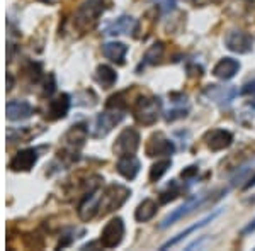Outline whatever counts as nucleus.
I'll list each match as a JSON object with an SVG mask.
<instances>
[{
  "label": "nucleus",
  "instance_id": "obj_1",
  "mask_svg": "<svg viewBox=\"0 0 255 251\" xmlns=\"http://www.w3.org/2000/svg\"><path fill=\"white\" fill-rule=\"evenodd\" d=\"M131 195L129 188H126L125 185H118L113 183L102 192L101 195V202H99V214L106 216V214L116 211L121 207L123 204L128 200V197Z\"/></svg>",
  "mask_w": 255,
  "mask_h": 251
},
{
  "label": "nucleus",
  "instance_id": "obj_2",
  "mask_svg": "<svg viewBox=\"0 0 255 251\" xmlns=\"http://www.w3.org/2000/svg\"><path fill=\"white\" fill-rule=\"evenodd\" d=\"M104 12V2L102 0H87L75 14V26L80 31H87L97 22L101 14Z\"/></svg>",
  "mask_w": 255,
  "mask_h": 251
},
{
  "label": "nucleus",
  "instance_id": "obj_3",
  "mask_svg": "<svg viewBox=\"0 0 255 251\" xmlns=\"http://www.w3.org/2000/svg\"><path fill=\"white\" fill-rule=\"evenodd\" d=\"M160 110H162V105H160L158 98L141 97L136 102V107H134V117H136L139 124L151 126L160 117Z\"/></svg>",
  "mask_w": 255,
  "mask_h": 251
},
{
  "label": "nucleus",
  "instance_id": "obj_4",
  "mask_svg": "<svg viewBox=\"0 0 255 251\" xmlns=\"http://www.w3.org/2000/svg\"><path fill=\"white\" fill-rule=\"evenodd\" d=\"M123 119H125V114L119 109L106 110V112L99 114L92 126V136L94 138H104V136H108Z\"/></svg>",
  "mask_w": 255,
  "mask_h": 251
},
{
  "label": "nucleus",
  "instance_id": "obj_5",
  "mask_svg": "<svg viewBox=\"0 0 255 251\" xmlns=\"http://www.w3.org/2000/svg\"><path fill=\"white\" fill-rule=\"evenodd\" d=\"M209 199V195L208 193H197V195H192V197H189V199L184 202L180 207H177L174 212H170L168 216L163 219V222L160 224V228H168L170 224H175L177 221H180L182 217H186L189 216L192 211H196L197 207H201L206 200Z\"/></svg>",
  "mask_w": 255,
  "mask_h": 251
},
{
  "label": "nucleus",
  "instance_id": "obj_6",
  "mask_svg": "<svg viewBox=\"0 0 255 251\" xmlns=\"http://www.w3.org/2000/svg\"><path fill=\"white\" fill-rule=\"evenodd\" d=\"M123 236H125V222H123L121 217H114L102 229L101 234L102 248H108V250L116 248L119 243L123 241Z\"/></svg>",
  "mask_w": 255,
  "mask_h": 251
},
{
  "label": "nucleus",
  "instance_id": "obj_7",
  "mask_svg": "<svg viewBox=\"0 0 255 251\" xmlns=\"http://www.w3.org/2000/svg\"><path fill=\"white\" fill-rule=\"evenodd\" d=\"M145 151L151 158H155V156H170V155H174L175 145L163 133H155L148 139Z\"/></svg>",
  "mask_w": 255,
  "mask_h": 251
},
{
  "label": "nucleus",
  "instance_id": "obj_8",
  "mask_svg": "<svg viewBox=\"0 0 255 251\" xmlns=\"http://www.w3.org/2000/svg\"><path fill=\"white\" fill-rule=\"evenodd\" d=\"M225 44L230 51L238 53V55H247L254 49L252 36L244 31H230L225 38Z\"/></svg>",
  "mask_w": 255,
  "mask_h": 251
},
{
  "label": "nucleus",
  "instance_id": "obj_9",
  "mask_svg": "<svg viewBox=\"0 0 255 251\" xmlns=\"http://www.w3.org/2000/svg\"><path fill=\"white\" fill-rule=\"evenodd\" d=\"M138 146H139L138 131L128 127V129H125L121 134L118 136L116 143H114V151H116L118 156L134 155V153H136V150H138Z\"/></svg>",
  "mask_w": 255,
  "mask_h": 251
},
{
  "label": "nucleus",
  "instance_id": "obj_10",
  "mask_svg": "<svg viewBox=\"0 0 255 251\" xmlns=\"http://www.w3.org/2000/svg\"><path fill=\"white\" fill-rule=\"evenodd\" d=\"M204 143L211 151H223L232 146L233 134L225 129H211L204 134Z\"/></svg>",
  "mask_w": 255,
  "mask_h": 251
},
{
  "label": "nucleus",
  "instance_id": "obj_11",
  "mask_svg": "<svg viewBox=\"0 0 255 251\" xmlns=\"http://www.w3.org/2000/svg\"><path fill=\"white\" fill-rule=\"evenodd\" d=\"M238 93L240 92L235 87H221V85H209L204 90V97L218 105H228Z\"/></svg>",
  "mask_w": 255,
  "mask_h": 251
},
{
  "label": "nucleus",
  "instance_id": "obj_12",
  "mask_svg": "<svg viewBox=\"0 0 255 251\" xmlns=\"http://www.w3.org/2000/svg\"><path fill=\"white\" fill-rule=\"evenodd\" d=\"M138 29V22L134 17H129V15H123V17L116 19L114 22H111L108 27H106V34L108 36H118V34H133L134 31Z\"/></svg>",
  "mask_w": 255,
  "mask_h": 251
},
{
  "label": "nucleus",
  "instance_id": "obj_13",
  "mask_svg": "<svg viewBox=\"0 0 255 251\" xmlns=\"http://www.w3.org/2000/svg\"><path fill=\"white\" fill-rule=\"evenodd\" d=\"M38 162V151L34 148H29V150L19 151L17 155L12 158L10 162V168L14 171H29L34 163Z\"/></svg>",
  "mask_w": 255,
  "mask_h": 251
},
{
  "label": "nucleus",
  "instance_id": "obj_14",
  "mask_svg": "<svg viewBox=\"0 0 255 251\" xmlns=\"http://www.w3.org/2000/svg\"><path fill=\"white\" fill-rule=\"evenodd\" d=\"M99 202H101V195L97 190H92L85 195L79 207V216L82 221H90L96 214H99Z\"/></svg>",
  "mask_w": 255,
  "mask_h": 251
},
{
  "label": "nucleus",
  "instance_id": "obj_15",
  "mask_svg": "<svg viewBox=\"0 0 255 251\" xmlns=\"http://www.w3.org/2000/svg\"><path fill=\"white\" fill-rule=\"evenodd\" d=\"M5 112L10 121H24V119L31 117L32 107L26 100H10L5 107Z\"/></svg>",
  "mask_w": 255,
  "mask_h": 251
},
{
  "label": "nucleus",
  "instance_id": "obj_16",
  "mask_svg": "<svg viewBox=\"0 0 255 251\" xmlns=\"http://www.w3.org/2000/svg\"><path fill=\"white\" fill-rule=\"evenodd\" d=\"M240 70V63L233 58H223L218 61V65L213 68V75L220 80H232Z\"/></svg>",
  "mask_w": 255,
  "mask_h": 251
},
{
  "label": "nucleus",
  "instance_id": "obj_17",
  "mask_svg": "<svg viewBox=\"0 0 255 251\" xmlns=\"http://www.w3.org/2000/svg\"><path fill=\"white\" fill-rule=\"evenodd\" d=\"M118 171L123 176H125V178H128V180L136 178V175H138V171H139V160L134 155L119 156Z\"/></svg>",
  "mask_w": 255,
  "mask_h": 251
},
{
  "label": "nucleus",
  "instance_id": "obj_18",
  "mask_svg": "<svg viewBox=\"0 0 255 251\" xmlns=\"http://www.w3.org/2000/svg\"><path fill=\"white\" fill-rule=\"evenodd\" d=\"M126 53H128V46L125 43H118V41H114V43H106L104 46H102V55L118 65L125 63Z\"/></svg>",
  "mask_w": 255,
  "mask_h": 251
},
{
  "label": "nucleus",
  "instance_id": "obj_19",
  "mask_svg": "<svg viewBox=\"0 0 255 251\" xmlns=\"http://www.w3.org/2000/svg\"><path fill=\"white\" fill-rule=\"evenodd\" d=\"M221 214V209H218V211H215V212H211L209 216H206L204 219H201L197 224H194V226H191V228H187L186 231H182V233H179L177 236L174 238V240H170V241H167L165 245L162 246V250H167V248H170V246H175L177 243H180L184 240V238H187V234H191V233H194V231H197V229H201V228H204V226L208 224V222H211L215 217H218Z\"/></svg>",
  "mask_w": 255,
  "mask_h": 251
},
{
  "label": "nucleus",
  "instance_id": "obj_20",
  "mask_svg": "<svg viewBox=\"0 0 255 251\" xmlns=\"http://www.w3.org/2000/svg\"><path fill=\"white\" fill-rule=\"evenodd\" d=\"M155 214H157V202L151 199H145L138 205L136 212H134V219L138 222H146V221L153 219Z\"/></svg>",
  "mask_w": 255,
  "mask_h": 251
},
{
  "label": "nucleus",
  "instance_id": "obj_21",
  "mask_svg": "<svg viewBox=\"0 0 255 251\" xmlns=\"http://www.w3.org/2000/svg\"><path fill=\"white\" fill-rule=\"evenodd\" d=\"M96 80L104 88H111L114 84H116L118 75L113 68L108 67V65H101V67H97V70H96Z\"/></svg>",
  "mask_w": 255,
  "mask_h": 251
},
{
  "label": "nucleus",
  "instance_id": "obj_22",
  "mask_svg": "<svg viewBox=\"0 0 255 251\" xmlns=\"http://www.w3.org/2000/svg\"><path fill=\"white\" fill-rule=\"evenodd\" d=\"M68 107H70V100H68V95H61L60 98H56V100H51V104H49V117L51 119H61L67 116L68 112Z\"/></svg>",
  "mask_w": 255,
  "mask_h": 251
},
{
  "label": "nucleus",
  "instance_id": "obj_23",
  "mask_svg": "<svg viewBox=\"0 0 255 251\" xmlns=\"http://www.w3.org/2000/svg\"><path fill=\"white\" fill-rule=\"evenodd\" d=\"M162 55H163V43L158 41V43L151 44V46L148 48V51L145 53V56H143V61H141V65H139V68H145L148 65H155L160 58H162Z\"/></svg>",
  "mask_w": 255,
  "mask_h": 251
},
{
  "label": "nucleus",
  "instance_id": "obj_24",
  "mask_svg": "<svg viewBox=\"0 0 255 251\" xmlns=\"http://www.w3.org/2000/svg\"><path fill=\"white\" fill-rule=\"evenodd\" d=\"M170 165H172L170 160H163V162L155 163L150 170V182H158V180L167 173V170L170 168Z\"/></svg>",
  "mask_w": 255,
  "mask_h": 251
},
{
  "label": "nucleus",
  "instance_id": "obj_25",
  "mask_svg": "<svg viewBox=\"0 0 255 251\" xmlns=\"http://www.w3.org/2000/svg\"><path fill=\"white\" fill-rule=\"evenodd\" d=\"M242 95H250V97H255V80L254 82H249L247 85H244V88L240 90Z\"/></svg>",
  "mask_w": 255,
  "mask_h": 251
},
{
  "label": "nucleus",
  "instance_id": "obj_26",
  "mask_svg": "<svg viewBox=\"0 0 255 251\" xmlns=\"http://www.w3.org/2000/svg\"><path fill=\"white\" fill-rule=\"evenodd\" d=\"M254 231H255V219L250 221L249 224H247V228L244 229V234H250V233H254Z\"/></svg>",
  "mask_w": 255,
  "mask_h": 251
},
{
  "label": "nucleus",
  "instance_id": "obj_27",
  "mask_svg": "<svg viewBox=\"0 0 255 251\" xmlns=\"http://www.w3.org/2000/svg\"><path fill=\"white\" fill-rule=\"evenodd\" d=\"M252 187H255V178H252V180H249V183L245 185V188H252Z\"/></svg>",
  "mask_w": 255,
  "mask_h": 251
},
{
  "label": "nucleus",
  "instance_id": "obj_28",
  "mask_svg": "<svg viewBox=\"0 0 255 251\" xmlns=\"http://www.w3.org/2000/svg\"><path fill=\"white\" fill-rule=\"evenodd\" d=\"M39 2H44V3H49V2H53V0H39Z\"/></svg>",
  "mask_w": 255,
  "mask_h": 251
}]
</instances>
